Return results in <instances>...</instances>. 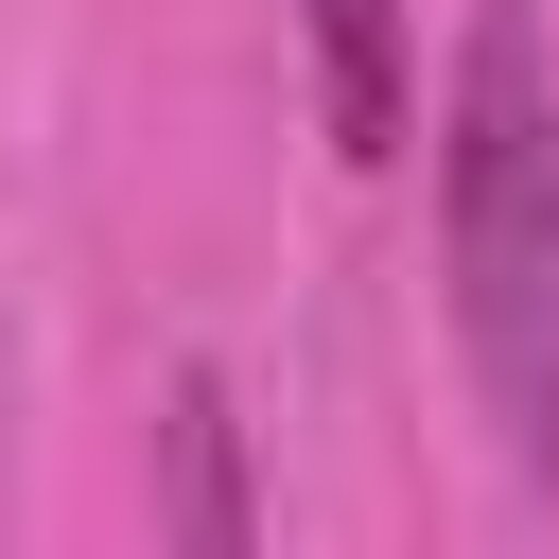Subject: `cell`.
Here are the masks:
<instances>
[{
  "mask_svg": "<svg viewBox=\"0 0 559 559\" xmlns=\"http://www.w3.org/2000/svg\"><path fill=\"white\" fill-rule=\"evenodd\" d=\"M437 262H454V349L524 489H559V52L542 0H472L454 87H437Z\"/></svg>",
  "mask_w": 559,
  "mask_h": 559,
  "instance_id": "6da1fadb",
  "label": "cell"
},
{
  "mask_svg": "<svg viewBox=\"0 0 559 559\" xmlns=\"http://www.w3.org/2000/svg\"><path fill=\"white\" fill-rule=\"evenodd\" d=\"M314 17V122L349 175H384L419 140V0H297Z\"/></svg>",
  "mask_w": 559,
  "mask_h": 559,
  "instance_id": "7a4b0ae2",
  "label": "cell"
},
{
  "mask_svg": "<svg viewBox=\"0 0 559 559\" xmlns=\"http://www.w3.org/2000/svg\"><path fill=\"white\" fill-rule=\"evenodd\" d=\"M175 542L192 559H245L262 542V489H245V419L210 367H175Z\"/></svg>",
  "mask_w": 559,
  "mask_h": 559,
  "instance_id": "3957f363",
  "label": "cell"
}]
</instances>
